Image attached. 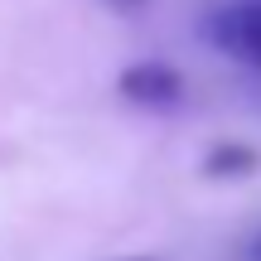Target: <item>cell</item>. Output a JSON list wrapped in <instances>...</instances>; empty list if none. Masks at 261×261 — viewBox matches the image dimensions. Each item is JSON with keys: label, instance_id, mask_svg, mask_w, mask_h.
I'll return each mask as SVG.
<instances>
[{"label": "cell", "instance_id": "cell-1", "mask_svg": "<svg viewBox=\"0 0 261 261\" xmlns=\"http://www.w3.org/2000/svg\"><path fill=\"white\" fill-rule=\"evenodd\" d=\"M208 44L247 68H261V0L213 10L208 15Z\"/></svg>", "mask_w": 261, "mask_h": 261}, {"label": "cell", "instance_id": "cell-2", "mask_svg": "<svg viewBox=\"0 0 261 261\" xmlns=\"http://www.w3.org/2000/svg\"><path fill=\"white\" fill-rule=\"evenodd\" d=\"M116 87H121L126 102L150 107V112H174L184 102V73L174 63H165V58H140V63L121 68Z\"/></svg>", "mask_w": 261, "mask_h": 261}, {"label": "cell", "instance_id": "cell-3", "mask_svg": "<svg viewBox=\"0 0 261 261\" xmlns=\"http://www.w3.org/2000/svg\"><path fill=\"white\" fill-rule=\"evenodd\" d=\"M256 169H261V155L247 140H218L203 155V174L208 179H242V174H256Z\"/></svg>", "mask_w": 261, "mask_h": 261}, {"label": "cell", "instance_id": "cell-4", "mask_svg": "<svg viewBox=\"0 0 261 261\" xmlns=\"http://www.w3.org/2000/svg\"><path fill=\"white\" fill-rule=\"evenodd\" d=\"M112 5H121V10H136V5H140V0H112Z\"/></svg>", "mask_w": 261, "mask_h": 261}, {"label": "cell", "instance_id": "cell-5", "mask_svg": "<svg viewBox=\"0 0 261 261\" xmlns=\"http://www.w3.org/2000/svg\"><path fill=\"white\" fill-rule=\"evenodd\" d=\"M121 261H150V256H121Z\"/></svg>", "mask_w": 261, "mask_h": 261}, {"label": "cell", "instance_id": "cell-6", "mask_svg": "<svg viewBox=\"0 0 261 261\" xmlns=\"http://www.w3.org/2000/svg\"><path fill=\"white\" fill-rule=\"evenodd\" d=\"M256 256H261V237H256Z\"/></svg>", "mask_w": 261, "mask_h": 261}]
</instances>
